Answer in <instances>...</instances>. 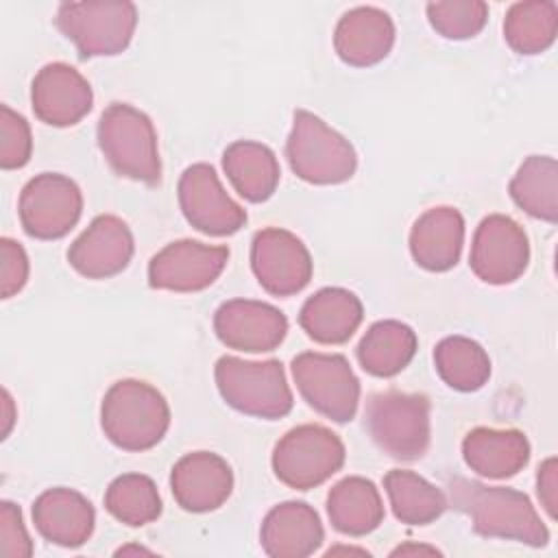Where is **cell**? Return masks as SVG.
Masks as SVG:
<instances>
[{
	"label": "cell",
	"instance_id": "cell-1",
	"mask_svg": "<svg viewBox=\"0 0 558 558\" xmlns=\"http://www.w3.org/2000/svg\"><path fill=\"white\" fill-rule=\"evenodd\" d=\"M449 497L456 510L469 514L473 530L482 536L510 538L532 547H543L549 541V530L521 490L453 477Z\"/></svg>",
	"mask_w": 558,
	"mask_h": 558
},
{
	"label": "cell",
	"instance_id": "cell-9",
	"mask_svg": "<svg viewBox=\"0 0 558 558\" xmlns=\"http://www.w3.org/2000/svg\"><path fill=\"white\" fill-rule=\"evenodd\" d=\"M292 377L301 397L318 414L336 423H347L355 416L360 379L344 355L318 351L299 353L292 360Z\"/></svg>",
	"mask_w": 558,
	"mask_h": 558
},
{
	"label": "cell",
	"instance_id": "cell-11",
	"mask_svg": "<svg viewBox=\"0 0 558 558\" xmlns=\"http://www.w3.org/2000/svg\"><path fill=\"white\" fill-rule=\"evenodd\" d=\"M530 262V240L523 227L504 214L486 216L471 244V270L490 286L517 281Z\"/></svg>",
	"mask_w": 558,
	"mask_h": 558
},
{
	"label": "cell",
	"instance_id": "cell-35",
	"mask_svg": "<svg viewBox=\"0 0 558 558\" xmlns=\"http://www.w3.org/2000/svg\"><path fill=\"white\" fill-rule=\"evenodd\" d=\"M0 554L4 558L33 556V541L24 527L22 510L13 501L0 504Z\"/></svg>",
	"mask_w": 558,
	"mask_h": 558
},
{
	"label": "cell",
	"instance_id": "cell-19",
	"mask_svg": "<svg viewBox=\"0 0 558 558\" xmlns=\"http://www.w3.org/2000/svg\"><path fill=\"white\" fill-rule=\"evenodd\" d=\"M395 44V24L377 7H355L347 11L333 33L338 57L355 68H368L388 57Z\"/></svg>",
	"mask_w": 558,
	"mask_h": 558
},
{
	"label": "cell",
	"instance_id": "cell-12",
	"mask_svg": "<svg viewBox=\"0 0 558 558\" xmlns=\"http://www.w3.org/2000/svg\"><path fill=\"white\" fill-rule=\"evenodd\" d=\"M251 268L268 294L290 296L310 283L314 264L307 246L294 233L268 227L253 238Z\"/></svg>",
	"mask_w": 558,
	"mask_h": 558
},
{
	"label": "cell",
	"instance_id": "cell-31",
	"mask_svg": "<svg viewBox=\"0 0 558 558\" xmlns=\"http://www.w3.org/2000/svg\"><path fill=\"white\" fill-rule=\"evenodd\" d=\"M558 33V7L551 0L517 2L504 20V37L519 54H538L547 50Z\"/></svg>",
	"mask_w": 558,
	"mask_h": 558
},
{
	"label": "cell",
	"instance_id": "cell-29",
	"mask_svg": "<svg viewBox=\"0 0 558 558\" xmlns=\"http://www.w3.org/2000/svg\"><path fill=\"white\" fill-rule=\"evenodd\" d=\"M512 201L545 222L558 220V163L547 155L527 157L510 181Z\"/></svg>",
	"mask_w": 558,
	"mask_h": 558
},
{
	"label": "cell",
	"instance_id": "cell-36",
	"mask_svg": "<svg viewBox=\"0 0 558 558\" xmlns=\"http://www.w3.org/2000/svg\"><path fill=\"white\" fill-rule=\"evenodd\" d=\"M0 294L11 299L28 281V257L20 242L11 238L0 240Z\"/></svg>",
	"mask_w": 558,
	"mask_h": 558
},
{
	"label": "cell",
	"instance_id": "cell-16",
	"mask_svg": "<svg viewBox=\"0 0 558 558\" xmlns=\"http://www.w3.org/2000/svg\"><path fill=\"white\" fill-rule=\"evenodd\" d=\"M135 244L129 225L111 214L96 216L89 227L70 244V266L87 279H107L122 272Z\"/></svg>",
	"mask_w": 558,
	"mask_h": 558
},
{
	"label": "cell",
	"instance_id": "cell-34",
	"mask_svg": "<svg viewBox=\"0 0 558 558\" xmlns=\"http://www.w3.org/2000/svg\"><path fill=\"white\" fill-rule=\"evenodd\" d=\"M33 153V137L28 122L9 105H0V166L15 170L28 163Z\"/></svg>",
	"mask_w": 558,
	"mask_h": 558
},
{
	"label": "cell",
	"instance_id": "cell-32",
	"mask_svg": "<svg viewBox=\"0 0 558 558\" xmlns=\"http://www.w3.org/2000/svg\"><path fill=\"white\" fill-rule=\"evenodd\" d=\"M105 508L118 521L140 527L153 523L161 514V497L148 475L124 473L109 484L105 493Z\"/></svg>",
	"mask_w": 558,
	"mask_h": 558
},
{
	"label": "cell",
	"instance_id": "cell-40",
	"mask_svg": "<svg viewBox=\"0 0 558 558\" xmlns=\"http://www.w3.org/2000/svg\"><path fill=\"white\" fill-rule=\"evenodd\" d=\"M116 554H118V556H124V554H150V551L144 549V547H122V549H118Z\"/></svg>",
	"mask_w": 558,
	"mask_h": 558
},
{
	"label": "cell",
	"instance_id": "cell-39",
	"mask_svg": "<svg viewBox=\"0 0 558 558\" xmlns=\"http://www.w3.org/2000/svg\"><path fill=\"white\" fill-rule=\"evenodd\" d=\"M405 556V554H440L436 547H427V545H401L392 551V556Z\"/></svg>",
	"mask_w": 558,
	"mask_h": 558
},
{
	"label": "cell",
	"instance_id": "cell-23",
	"mask_svg": "<svg viewBox=\"0 0 558 558\" xmlns=\"http://www.w3.org/2000/svg\"><path fill=\"white\" fill-rule=\"evenodd\" d=\"M462 456L471 471L488 480L517 475L530 460V442L519 429L475 427L462 440Z\"/></svg>",
	"mask_w": 558,
	"mask_h": 558
},
{
	"label": "cell",
	"instance_id": "cell-24",
	"mask_svg": "<svg viewBox=\"0 0 558 558\" xmlns=\"http://www.w3.org/2000/svg\"><path fill=\"white\" fill-rule=\"evenodd\" d=\"M364 318L362 301L344 288H323L301 307L299 325L320 344L347 342Z\"/></svg>",
	"mask_w": 558,
	"mask_h": 558
},
{
	"label": "cell",
	"instance_id": "cell-6",
	"mask_svg": "<svg viewBox=\"0 0 558 558\" xmlns=\"http://www.w3.org/2000/svg\"><path fill=\"white\" fill-rule=\"evenodd\" d=\"M366 429L375 445L395 460H416L429 447V399L416 392L386 390L366 403Z\"/></svg>",
	"mask_w": 558,
	"mask_h": 558
},
{
	"label": "cell",
	"instance_id": "cell-17",
	"mask_svg": "<svg viewBox=\"0 0 558 558\" xmlns=\"http://www.w3.org/2000/svg\"><path fill=\"white\" fill-rule=\"evenodd\" d=\"M31 102L35 116L50 126H72L81 122L94 102L87 78L72 65L46 63L33 78Z\"/></svg>",
	"mask_w": 558,
	"mask_h": 558
},
{
	"label": "cell",
	"instance_id": "cell-15",
	"mask_svg": "<svg viewBox=\"0 0 558 558\" xmlns=\"http://www.w3.org/2000/svg\"><path fill=\"white\" fill-rule=\"evenodd\" d=\"M214 329L220 342L229 349L264 353L283 342L288 333V318L270 303L231 299L216 310Z\"/></svg>",
	"mask_w": 558,
	"mask_h": 558
},
{
	"label": "cell",
	"instance_id": "cell-7",
	"mask_svg": "<svg viewBox=\"0 0 558 558\" xmlns=\"http://www.w3.org/2000/svg\"><path fill=\"white\" fill-rule=\"evenodd\" d=\"M54 24L83 59L111 57L131 44L137 9L126 0L63 2L57 9Z\"/></svg>",
	"mask_w": 558,
	"mask_h": 558
},
{
	"label": "cell",
	"instance_id": "cell-18",
	"mask_svg": "<svg viewBox=\"0 0 558 558\" xmlns=\"http://www.w3.org/2000/svg\"><path fill=\"white\" fill-rule=\"evenodd\" d=\"M174 501L187 512H211L220 508L233 490V471L225 458L211 451L183 456L170 473Z\"/></svg>",
	"mask_w": 558,
	"mask_h": 558
},
{
	"label": "cell",
	"instance_id": "cell-8",
	"mask_svg": "<svg viewBox=\"0 0 558 558\" xmlns=\"http://www.w3.org/2000/svg\"><path fill=\"white\" fill-rule=\"evenodd\" d=\"M344 445L325 425L305 423L286 432L272 449V471L290 488L307 490L327 482L344 464Z\"/></svg>",
	"mask_w": 558,
	"mask_h": 558
},
{
	"label": "cell",
	"instance_id": "cell-28",
	"mask_svg": "<svg viewBox=\"0 0 558 558\" xmlns=\"http://www.w3.org/2000/svg\"><path fill=\"white\" fill-rule=\"evenodd\" d=\"M395 517L408 525H427L447 510L445 493L408 469H392L384 477Z\"/></svg>",
	"mask_w": 558,
	"mask_h": 558
},
{
	"label": "cell",
	"instance_id": "cell-30",
	"mask_svg": "<svg viewBox=\"0 0 558 558\" xmlns=\"http://www.w3.org/2000/svg\"><path fill=\"white\" fill-rule=\"evenodd\" d=\"M440 379L460 392L480 390L490 377V360L484 347L466 336H447L434 349Z\"/></svg>",
	"mask_w": 558,
	"mask_h": 558
},
{
	"label": "cell",
	"instance_id": "cell-25",
	"mask_svg": "<svg viewBox=\"0 0 558 558\" xmlns=\"http://www.w3.org/2000/svg\"><path fill=\"white\" fill-rule=\"evenodd\" d=\"M222 168L235 192L251 203L268 201L281 177L275 153L266 144L251 140L229 144L222 153Z\"/></svg>",
	"mask_w": 558,
	"mask_h": 558
},
{
	"label": "cell",
	"instance_id": "cell-10",
	"mask_svg": "<svg viewBox=\"0 0 558 558\" xmlns=\"http://www.w3.org/2000/svg\"><path fill=\"white\" fill-rule=\"evenodd\" d=\"M17 211L20 222L31 238L59 240L78 222L83 194L70 177L41 172L22 187Z\"/></svg>",
	"mask_w": 558,
	"mask_h": 558
},
{
	"label": "cell",
	"instance_id": "cell-26",
	"mask_svg": "<svg viewBox=\"0 0 558 558\" xmlns=\"http://www.w3.org/2000/svg\"><path fill=\"white\" fill-rule=\"evenodd\" d=\"M331 525L347 536H364L384 521V504L377 486L360 475H349L327 495Z\"/></svg>",
	"mask_w": 558,
	"mask_h": 558
},
{
	"label": "cell",
	"instance_id": "cell-21",
	"mask_svg": "<svg viewBox=\"0 0 558 558\" xmlns=\"http://www.w3.org/2000/svg\"><path fill=\"white\" fill-rule=\"evenodd\" d=\"M325 538L318 512L305 501H283L275 506L259 530L262 549L270 558L312 556Z\"/></svg>",
	"mask_w": 558,
	"mask_h": 558
},
{
	"label": "cell",
	"instance_id": "cell-22",
	"mask_svg": "<svg viewBox=\"0 0 558 558\" xmlns=\"http://www.w3.org/2000/svg\"><path fill=\"white\" fill-rule=\"evenodd\" d=\"M464 244V218L456 207H432L416 218L410 231L414 262L432 272H445L460 259Z\"/></svg>",
	"mask_w": 558,
	"mask_h": 558
},
{
	"label": "cell",
	"instance_id": "cell-13",
	"mask_svg": "<svg viewBox=\"0 0 558 558\" xmlns=\"http://www.w3.org/2000/svg\"><path fill=\"white\" fill-rule=\"evenodd\" d=\"M179 205L185 220L207 235H231L246 225V211L225 192L209 163H194L183 170Z\"/></svg>",
	"mask_w": 558,
	"mask_h": 558
},
{
	"label": "cell",
	"instance_id": "cell-4",
	"mask_svg": "<svg viewBox=\"0 0 558 558\" xmlns=\"http://www.w3.org/2000/svg\"><path fill=\"white\" fill-rule=\"evenodd\" d=\"M214 375L220 397L242 414L272 421L292 410V390L279 360L251 362L222 355L216 362Z\"/></svg>",
	"mask_w": 558,
	"mask_h": 558
},
{
	"label": "cell",
	"instance_id": "cell-33",
	"mask_svg": "<svg viewBox=\"0 0 558 558\" xmlns=\"http://www.w3.org/2000/svg\"><path fill=\"white\" fill-rule=\"evenodd\" d=\"M427 20L445 39H469L486 26L488 4L482 0L429 2Z\"/></svg>",
	"mask_w": 558,
	"mask_h": 558
},
{
	"label": "cell",
	"instance_id": "cell-38",
	"mask_svg": "<svg viewBox=\"0 0 558 558\" xmlns=\"http://www.w3.org/2000/svg\"><path fill=\"white\" fill-rule=\"evenodd\" d=\"M2 421H4V425H2V438H7L9 436V432H11V425H13V418H15V414H13V399H11V395H9V390H2Z\"/></svg>",
	"mask_w": 558,
	"mask_h": 558
},
{
	"label": "cell",
	"instance_id": "cell-5",
	"mask_svg": "<svg viewBox=\"0 0 558 558\" xmlns=\"http://www.w3.org/2000/svg\"><path fill=\"white\" fill-rule=\"evenodd\" d=\"M292 172L314 185L349 181L357 168V155L347 137L327 126L310 111H294L292 131L286 142Z\"/></svg>",
	"mask_w": 558,
	"mask_h": 558
},
{
	"label": "cell",
	"instance_id": "cell-20",
	"mask_svg": "<svg viewBox=\"0 0 558 558\" xmlns=\"http://www.w3.org/2000/svg\"><path fill=\"white\" fill-rule=\"evenodd\" d=\"M33 523L46 541L61 547H81L94 532L96 512L78 490L57 486L35 499Z\"/></svg>",
	"mask_w": 558,
	"mask_h": 558
},
{
	"label": "cell",
	"instance_id": "cell-37",
	"mask_svg": "<svg viewBox=\"0 0 558 558\" xmlns=\"http://www.w3.org/2000/svg\"><path fill=\"white\" fill-rule=\"evenodd\" d=\"M536 493L545 508V512L556 519V506H558V464L556 458H547L536 473Z\"/></svg>",
	"mask_w": 558,
	"mask_h": 558
},
{
	"label": "cell",
	"instance_id": "cell-14",
	"mask_svg": "<svg viewBox=\"0 0 558 558\" xmlns=\"http://www.w3.org/2000/svg\"><path fill=\"white\" fill-rule=\"evenodd\" d=\"M227 259V246H211L198 240H177L153 255L148 264V283L157 290L198 292L220 277Z\"/></svg>",
	"mask_w": 558,
	"mask_h": 558
},
{
	"label": "cell",
	"instance_id": "cell-3",
	"mask_svg": "<svg viewBox=\"0 0 558 558\" xmlns=\"http://www.w3.org/2000/svg\"><path fill=\"white\" fill-rule=\"evenodd\" d=\"M98 146L120 177L146 185L159 183L161 159L157 133L144 111L126 102H111L98 120Z\"/></svg>",
	"mask_w": 558,
	"mask_h": 558
},
{
	"label": "cell",
	"instance_id": "cell-27",
	"mask_svg": "<svg viewBox=\"0 0 558 558\" xmlns=\"http://www.w3.org/2000/svg\"><path fill=\"white\" fill-rule=\"evenodd\" d=\"M416 333L401 320H377L357 344L360 366L373 377H392L414 357Z\"/></svg>",
	"mask_w": 558,
	"mask_h": 558
},
{
	"label": "cell",
	"instance_id": "cell-2",
	"mask_svg": "<svg viewBox=\"0 0 558 558\" xmlns=\"http://www.w3.org/2000/svg\"><path fill=\"white\" fill-rule=\"evenodd\" d=\"M100 425L116 447L146 451L166 436L170 408L155 386L140 379H120L102 397Z\"/></svg>",
	"mask_w": 558,
	"mask_h": 558
}]
</instances>
